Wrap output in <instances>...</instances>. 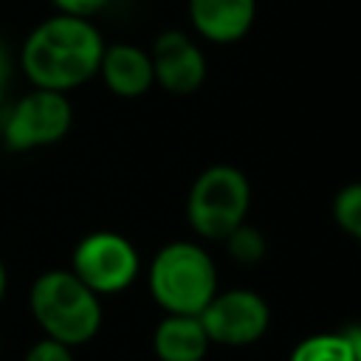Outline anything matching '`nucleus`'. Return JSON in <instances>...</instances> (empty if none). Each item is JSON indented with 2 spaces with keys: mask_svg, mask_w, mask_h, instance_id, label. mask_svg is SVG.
Wrapping results in <instances>:
<instances>
[{
  "mask_svg": "<svg viewBox=\"0 0 361 361\" xmlns=\"http://www.w3.org/2000/svg\"><path fill=\"white\" fill-rule=\"evenodd\" d=\"M104 39L90 17L51 14L37 23L20 45V71L31 87L68 93L99 73Z\"/></svg>",
  "mask_w": 361,
  "mask_h": 361,
  "instance_id": "obj_1",
  "label": "nucleus"
},
{
  "mask_svg": "<svg viewBox=\"0 0 361 361\" xmlns=\"http://www.w3.org/2000/svg\"><path fill=\"white\" fill-rule=\"evenodd\" d=\"M28 307L42 336L68 347L87 344L102 327V302L71 268L39 274L28 290Z\"/></svg>",
  "mask_w": 361,
  "mask_h": 361,
  "instance_id": "obj_2",
  "label": "nucleus"
},
{
  "mask_svg": "<svg viewBox=\"0 0 361 361\" xmlns=\"http://www.w3.org/2000/svg\"><path fill=\"white\" fill-rule=\"evenodd\" d=\"M147 285L166 313L197 316L217 293V268L203 245L178 240L166 243L149 262Z\"/></svg>",
  "mask_w": 361,
  "mask_h": 361,
  "instance_id": "obj_3",
  "label": "nucleus"
},
{
  "mask_svg": "<svg viewBox=\"0 0 361 361\" xmlns=\"http://www.w3.org/2000/svg\"><path fill=\"white\" fill-rule=\"evenodd\" d=\"M251 206V183L243 169L231 164H214L203 169L186 197V217L195 234L206 240H223L240 226Z\"/></svg>",
  "mask_w": 361,
  "mask_h": 361,
  "instance_id": "obj_4",
  "label": "nucleus"
},
{
  "mask_svg": "<svg viewBox=\"0 0 361 361\" xmlns=\"http://www.w3.org/2000/svg\"><path fill=\"white\" fill-rule=\"evenodd\" d=\"M0 138L11 152H28L62 141L73 124V107L68 93L31 87L11 107H3Z\"/></svg>",
  "mask_w": 361,
  "mask_h": 361,
  "instance_id": "obj_5",
  "label": "nucleus"
},
{
  "mask_svg": "<svg viewBox=\"0 0 361 361\" xmlns=\"http://www.w3.org/2000/svg\"><path fill=\"white\" fill-rule=\"evenodd\" d=\"M138 268L141 259L135 245L118 231H90L71 254V271L99 296L127 290L135 282Z\"/></svg>",
  "mask_w": 361,
  "mask_h": 361,
  "instance_id": "obj_6",
  "label": "nucleus"
},
{
  "mask_svg": "<svg viewBox=\"0 0 361 361\" xmlns=\"http://www.w3.org/2000/svg\"><path fill=\"white\" fill-rule=\"evenodd\" d=\"M212 344L245 347L265 336L271 310L265 299L245 288H231L226 293H214L209 305L197 313Z\"/></svg>",
  "mask_w": 361,
  "mask_h": 361,
  "instance_id": "obj_7",
  "label": "nucleus"
},
{
  "mask_svg": "<svg viewBox=\"0 0 361 361\" xmlns=\"http://www.w3.org/2000/svg\"><path fill=\"white\" fill-rule=\"evenodd\" d=\"M149 59H152L155 82L175 96L195 93L206 79L203 51L197 48V42L189 34H183L178 28L158 34V39L152 42Z\"/></svg>",
  "mask_w": 361,
  "mask_h": 361,
  "instance_id": "obj_8",
  "label": "nucleus"
},
{
  "mask_svg": "<svg viewBox=\"0 0 361 361\" xmlns=\"http://www.w3.org/2000/svg\"><path fill=\"white\" fill-rule=\"evenodd\" d=\"M257 17V0H189L192 28L217 45L243 39Z\"/></svg>",
  "mask_w": 361,
  "mask_h": 361,
  "instance_id": "obj_9",
  "label": "nucleus"
},
{
  "mask_svg": "<svg viewBox=\"0 0 361 361\" xmlns=\"http://www.w3.org/2000/svg\"><path fill=\"white\" fill-rule=\"evenodd\" d=\"M99 76L107 85V90L121 96V99L144 96L155 85L149 51L130 45V42L104 45L102 62H99Z\"/></svg>",
  "mask_w": 361,
  "mask_h": 361,
  "instance_id": "obj_10",
  "label": "nucleus"
},
{
  "mask_svg": "<svg viewBox=\"0 0 361 361\" xmlns=\"http://www.w3.org/2000/svg\"><path fill=\"white\" fill-rule=\"evenodd\" d=\"M209 344L212 341L200 319L189 313H166L152 333V350L158 361H203Z\"/></svg>",
  "mask_w": 361,
  "mask_h": 361,
  "instance_id": "obj_11",
  "label": "nucleus"
},
{
  "mask_svg": "<svg viewBox=\"0 0 361 361\" xmlns=\"http://www.w3.org/2000/svg\"><path fill=\"white\" fill-rule=\"evenodd\" d=\"M288 361H355L353 358V347L341 333H313L307 338H302Z\"/></svg>",
  "mask_w": 361,
  "mask_h": 361,
  "instance_id": "obj_12",
  "label": "nucleus"
},
{
  "mask_svg": "<svg viewBox=\"0 0 361 361\" xmlns=\"http://www.w3.org/2000/svg\"><path fill=\"white\" fill-rule=\"evenodd\" d=\"M226 248H228V254H231V259L234 262H240V265H254V262H259L262 257H265V234L257 228V226H251V223H240V226H234L226 237Z\"/></svg>",
  "mask_w": 361,
  "mask_h": 361,
  "instance_id": "obj_13",
  "label": "nucleus"
},
{
  "mask_svg": "<svg viewBox=\"0 0 361 361\" xmlns=\"http://www.w3.org/2000/svg\"><path fill=\"white\" fill-rule=\"evenodd\" d=\"M333 217L341 231L361 243V180L347 183L333 197Z\"/></svg>",
  "mask_w": 361,
  "mask_h": 361,
  "instance_id": "obj_14",
  "label": "nucleus"
},
{
  "mask_svg": "<svg viewBox=\"0 0 361 361\" xmlns=\"http://www.w3.org/2000/svg\"><path fill=\"white\" fill-rule=\"evenodd\" d=\"M23 361H76V358H73V347H68V344H62L56 338L42 336L39 341H34L25 350Z\"/></svg>",
  "mask_w": 361,
  "mask_h": 361,
  "instance_id": "obj_15",
  "label": "nucleus"
},
{
  "mask_svg": "<svg viewBox=\"0 0 361 361\" xmlns=\"http://www.w3.org/2000/svg\"><path fill=\"white\" fill-rule=\"evenodd\" d=\"M56 11L62 14H73V17H93L99 14L110 0H51Z\"/></svg>",
  "mask_w": 361,
  "mask_h": 361,
  "instance_id": "obj_16",
  "label": "nucleus"
},
{
  "mask_svg": "<svg viewBox=\"0 0 361 361\" xmlns=\"http://www.w3.org/2000/svg\"><path fill=\"white\" fill-rule=\"evenodd\" d=\"M344 336H347V341H350V347H353V358H355V361H361V324L347 327V330H344Z\"/></svg>",
  "mask_w": 361,
  "mask_h": 361,
  "instance_id": "obj_17",
  "label": "nucleus"
},
{
  "mask_svg": "<svg viewBox=\"0 0 361 361\" xmlns=\"http://www.w3.org/2000/svg\"><path fill=\"white\" fill-rule=\"evenodd\" d=\"M8 76H11V54L0 37V79H8Z\"/></svg>",
  "mask_w": 361,
  "mask_h": 361,
  "instance_id": "obj_18",
  "label": "nucleus"
},
{
  "mask_svg": "<svg viewBox=\"0 0 361 361\" xmlns=\"http://www.w3.org/2000/svg\"><path fill=\"white\" fill-rule=\"evenodd\" d=\"M6 288H8V274H6V265L0 259V302L6 299Z\"/></svg>",
  "mask_w": 361,
  "mask_h": 361,
  "instance_id": "obj_19",
  "label": "nucleus"
},
{
  "mask_svg": "<svg viewBox=\"0 0 361 361\" xmlns=\"http://www.w3.org/2000/svg\"><path fill=\"white\" fill-rule=\"evenodd\" d=\"M6 93H8V79H0V110L6 107Z\"/></svg>",
  "mask_w": 361,
  "mask_h": 361,
  "instance_id": "obj_20",
  "label": "nucleus"
}]
</instances>
